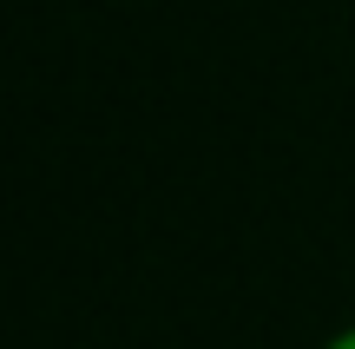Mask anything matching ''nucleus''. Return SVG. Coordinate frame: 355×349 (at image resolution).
<instances>
[{
    "mask_svg": "<svg viewBox=\"0 0 355 349\" xmlns=\"http://www.w3.org/2000/svg\"><path fill=\"white\" fill-rule=\"evenodd\" d=\"M322 349H355V323H343V330H336V337L322 343Z\"/></svg>",
    "mask_w": 355,
    "mask_h": 349,
    "instance_id": "1",
    "label": "nucleus"
}]
</instances>
